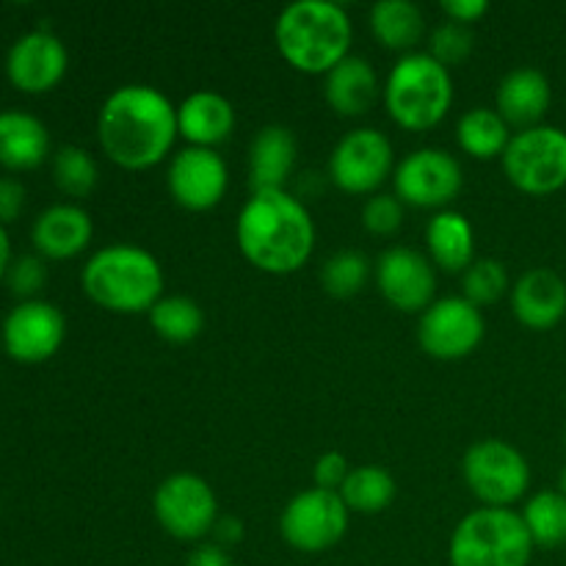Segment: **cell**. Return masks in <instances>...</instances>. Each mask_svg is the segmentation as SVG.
<instances>
[{
	"instance_id": "74e56055",
	"label": "cell",
	"mask_w": 566,
	"mask_h": 566,
	"mask_svg": "<svg viewBox=\"0 0 566 566\" xmlns=\"http://www.w3.org/2000/svg\"><path fill=\"white\" fill-rule=\"evenodd\" d=\"M25 186L17 177H0V224H11L25 210Z\"/></svg>"
},
{
	"instance_id": "44dd1931",
	"label": "cell",
	"mask_w": 566,
	"mask_h": 566,
	"mask_svg": "<svg viewBox=\"0 0 566 566\" xmlns=\"http://www.w3.org/2000/svg\"><path fill=\"white\" fill-rule=\"evenodd\" d=\"M553 103V86L536 66H517L497 83L495 111L512 130H528L542 125Z\"/></svg>"
},
{
	"instance_id": "f1b7e54d",
	"label": "cell",
	"mask_w": 566,
	"mask_h": 566,
	"mask_svg": "<svg viewBox=\"0 0 566 566\" xmlns=\"http://www.w3.org/2000/svg\"><path fill=\"white\" fill-rule=\"evenodd\" d=\"M149 326L160 340L171 343V346H186L193 343L205 329V313L199 302L191 296H164L153 310L147 313Z\"/></svg>"
},
{
	"instance_id": "ac0fdd59",
	"label": "cell",
	"mask_w": 566,
	"mask_h": 566,
	"mask_svg": "<svg viewBox=\"0 0 566 566\" xmlns=\"http://www.w3.org/2000/svg\"><path fill=\"white\" fill-rule=\"evenodd\" d=\"M512 313L525 329L551 332L566 318V282L553 269H531L509 293Z\"/></svg>"
},
{
	"instance_id": "30bf717a",
	"label": "cell",
	"mask_w": 566,
	"mask_h": 566,
	"mask_svg": "<svg viewBox=\"0 0 566 566\" xmlns=\"http://www.w3.org/2000/svg\"><path fill=\"white\" fill-rule=\"evenodd\" d=\"M153 514L177 542H202L219 523V497L197 473H171L153 495Z\"/></svg>"
},
{
	"instance_id": "603a6c76",
	"label": "cell",
	"mask_w": 566,
	"mask_h": 566,
	"mask_svg": "<svg viewBox=\"0 0 566 566\" xmlns=\"http://www.w3.org/2000/svg\"><path fill=\"white\" fill-rule=\"evenodd\" d=\"M298 158V144L291 127L265 125L249 147V182L252 191H280L287 188Z\"/></svg>"
},
{
	"instance_id": "8fae6325",
	"label": "cell",
	"mask_w": 566,
	"mask_h": 566,
	"mask_svg": "<svg viewBox=\"0 0 566 566\" xmlns=\"http://www.w3.org/2000/svg\"><path fill=\"white\" fill-rule=\"evenodd\" d=\"M396 197L418 210H448L464 188V169L448 149L420 147L403 155L392 171Z\"/></svg>"
},
{
	"instance_id": "60d3db41",
	"label": "cell",
	"mask_w": 566,
	"mask_h": 566,
	"mask_svg": "<svg viewBox=\"0 0 566 566\" xmlns=\"http://www.w3.org/2000/svg\"><path fill=\"white\" fill-rule=\"evenodd\" d=\"M243 534H247V528H243V523L238 517H230V514H221L219 523L213 525V542L219 547H224V551H230V547H235L238 542H243Z\"/></svg>"
},
{
	"instance_id": "7402d4cb",
	"label": "cell",
	"mask_w": 566,
	"mask_h": 566,
	"mask_svg": "<svg viewBox=\"0 0 566 566\" xmlns=\"http://www.w3.org/2000/svg\"><path fill=\"white\" fill-rule=\"evenodd\" d=\"M177 130L188 147L216 149L235 130V108L210 88H197L177 105Z\"/></svg>"
},
{
	"instance_id": "277c9868",
	"label": "cell",
	"mask_w": 566,
	"mask_h": 566,
	"mask_svg": "<svg viewBox=\"0 0 566 566\" xmlns=\"http://www.w3.org/2000/svg\"><path fill=\"white\" fill-rule=\"evenodd\" d=\"M81 287L97 307L116 315L149 313L164 298V265L136 243H108L81 269Z\"/></svg>"
},
{
	"instance_id": "d590c367",
	"label": "cell",
	"mask_w": 566,
	"mask_h": 566,
	"mask_svg": "<svg viewBox=\"0 0 566 566\" xmlns=\"http://www.w3.org/2000/svg\"><path fill=\"white\" fill-rule=\"evenodd\" d=\"M6 285H9V291L20 302L39 298L42 287L48 285V263H44V258H39V254H22V258L11 260Z\"/></svg>"
},
{
	"instance_id": "e0dca14e",
	"label": "cell",
	"mask_w": 566,
	"mask_h": 566,
	"mask_svg": "<svg viewBox=\"0 0 566 566\" xmlns=\"http://www.w3.org/2000/svg\"><path fill=\"white\" fill-rule=\"evenodd\" d=\"M70 53L64 39L48 28L22 33L6 53V77L22 94H48L64 81Z\"/></svg>"
},
{
	"instance_id": "9c48e42d",
	"label": "cell",
	"mask_w": 566,
	"mask_h": 566,
	"mask_svg": "<svg viewBox=\"0 0 566 566\" xmlns=\"http://www.w3.org/2000/svg\"><path fill=\"white\" fill-rule=\"evenodd\" d=\"M396 171V149L387 133L376 127H354L329 155L332 186L354 197H374Z\"/></svg>"
},
{
	"instance_id": "ee69618b",
	"label": "cell",
	"mask_w": 566,
	"mask_h": 566,
	"mask_svg": "<svg viewBox=\"0 0 566 566\" xmlns=\"http://www.w3.org/2000/svg\"><path fill=\"white\" fill-rule=\"evenodd\" d=\"M564 442H566V431H564Z\"/></svg>"
},
{
	"instance_id": "f35d334b",
	"label": "cell",
	"mask_w": 566,
	"mask_h": 566,
	"mask_svg": "<svg viewBox=\"0 0 566 566\" xmlns=\"http://www.w3.org/2000/svg\"><path fill=\"white\" fill-rule=\"evenodd\" d=\"M440 9L448 17V22H459V25L470 28L490 11V3L486 0H442Z\"/></svg>"
},
{
	"instance_id": "d4e9b609",
	"label": "cell",
	"mask_w": 566,
	"mask_h": 566,
	"mask_svg": "<svg viewBox=\"0 0 566 566\" xmlns=\"http://www.w3.org/2000/svg\"><path fill=\"white\" fill-rule=\"evenodd\" d=\"M426 249L434 269L464 274L475 260V230L459 210H440L426 224Z\"/></svg>"
},
{
	"instance_id": "ab89813d",
	"label": "cell",
	"mask_w": 566,
	"mask_h": 566,
	"mask_svg": "<svg viewBox=\"0 0 566 566\" xmlns=\"http://www.w3.org/2000/svg\"><path fill=\"white\" fill-rule=\"evenodd\" d=\"M186 566H232V558L216 542H199L191 556L186 558Z\"/></svg>"
},
{
	"instance_id": "d6986e66",
	"label": "cell",
	"mask_w": 566,
	"mask_h": 566,
	"mask_svg": "<svg viewBox=\"0 0 566 566\" xmlns=\"http://www.w3.org/2000/svg\"><path fill=\"white\" fill-rule=\"evenodd\" d=\"M94 238V221L81 205L59 202L44 208L33 219L31 243L39 258L72 260L88 249Z\"/></svg>"
},
{
	"instance_id": "d6a6232c",
	"label": "cell",
	"mask_w": 566,
	"mask_h": 566,
	"mask_svg": "<svg viewBox=\"0 0 566 566\" xmlns=\"http://www.w3.org/2000/svg\"><path fill=\"white\" fill-rule=\"evenodd\" d=\"M506 293H512V280L501 260L475 258L473 265L462 274V296L479 310L492 307Z\"/></svg>"
},
{
	"instance_id": "7bdbcfd3",
	"label": "cell",
	"mask_w": 566,
	"mask_h": 566,
	"mask_svg": "<svg viewBox=\"0 0 566 566\" xmlns=\"http://www.w3.org/2000/svg\"><path fill=\"white\" fill-rule=\"evenodd\" d=\"M556 490L562 492V495H566V468L562 470V473H558V484H556Z\"/></svg>"
},
{
	"instance_id": "836d02e7",
	"label": "cell",
	"mask_w": 566,
	"mask_h": 566,
	"mask_svg": "<svg viewBox=\"0 0 566 566\" xmlns=\"http://www.w3.org/2000/svg\"><path fill=\"white\" fill-rule=\"evenodd\" d=\"M429 53L442 66L451 70V66L468 61V55L473 53V33H470L468 25H459V22H442L431 31Z\"/></svg>"
},
{
	"instance_id": "e575fe53",
	"label": "cell",
	"mask_w": 566,
	"mask_h": 566,
	"mask_svg": "<svg viewBox=\"0 0 566 566\" xmlns=\"http://www.w3.org/2000/svg\"><path fill=\"white\" fill-rule=\"evenodd\" d=\"M403 208L407 205L396 193H374L363 205V227L365 232L376 238H390L401 230Z\"/></svg>"
},
{
	"instance_id": "4316f807",
	"label": "cell",
	"mask_w": 566,
	"mask_h": 566,
	"mask_svg": "<svg viewBox=\"0 0 566 566\" xmlns=\"http://www.w3.org/2000/svg\"><path fill=\"white\" fill-rule=\"evenodd\" d=\"M512 136L514 133L506 119L495 108H484V105L464 111L457 122V144L464 155L475 160L503 158Z\"/></svg>"
},
{
	"instance_id": "5bb4252c",
	"label": "cell",
	"mask_w": 566,
	"mask_h": 566,
	"mask_svg": "<svg viewBox=\"0 0 566 566\" xmlns=\"http://www.w3.org/2000/svg\"><path fill=\"white\" fill-rule=\"evenodd\" d=\"M66 337V318L53 302H17L0 326V346L14 363L42 365L59 354Z\"/></svg>"
},
{
	"instance_id": "52a82bcc",
	"label": "cell",
	"mask_w": 566,
	"mask_h": 566,
	"mask_svg": "<svg viewBox=\"0 0 566 566\" xmlns=\"http://www.w3.org/2000/svg\"><path fill=\"white\" fill-rule=\"evenodd\" d=\"M503 175L528 197H551L566 188V130L536 125L517 130L501 158Z\"/></svg>"
},
{
	"instance_id": "b9f144b4",
	"label": "cell",
	"mask_w": 566,
	"mask_h": 566,
	"mask_svg": "<svg viewBox=\"0 0 566 566\" xmlns=\"http://www.w3.org/2000/svg\"><path fill=\"white\" fill-rule=\"evenodd\" d=\"M11 238L9 230L0 224V282H6V274H9V265H11Z\"/></svg>"
},
{
	"instance_id": "7c38bea8",
	"label": "cell",
	"mask_w": 566,
	"mask_h": 566,
	"mask_svg": "<svg viewBox=\"0 0 566 566\" xmlns=\"http://www.w3.org/2000/svg\"><path fill=\"white\" fill-rule=\"evenodd\" d=\"M348 520H352V512L337 492L313 486V490L298 492L282 509L280 534L287 547L315 556V553L332 551L346 536Z\"/></svg>"
},
{
	"instance_id": "6da1fadb",
	"label": "cell",
	"mask_w": 566,
	"mask_h": 566,
	"mask_svg": "<svg viewBox=\"0 0 566 566\" xmlns=\"http://www.w3.org/2000/svg\"><path fill=\"white\" fill-rule=\"evenodd\" d=\"M177 105L149 83H125L103 99L97 142L105 158L125 171H147L175 155Z\"/></svg>"
},
{
	"instance_id": "1f68e13d",
	"label": "cell",
	"mask_w": 566,
	"mask_h": 566,
	"mask_svg": "<svg viewBox=\"0 0 566 566\" xmlns=\"http://www.w3.org/2000/svg\"><path fill=\"white\" fill-rule=\"evenodd\" d=\"M370 274H374V269H370V260L363 252L343 249V252H335L321 265V287L335 298H352L363 293Z\"/></svg>"
},
{
	"instance_id": "ba28073f",
	"label": "cell",
	"mask_w": 566,
	"mask_h": 566,
	"mask_svg": "<svg viewBox=\"0 0 566 566\" xmlns=\"http://www.w3.org/2000/svg\"><path fill=\"white\" fill-rule=\"evenodd\" d=\"M462 479L481 506L512 509L528 495L531 464L512 442L486 437L464 451Z\"/></svg>"
},
{
	"instance_id": "3957f363",
	"label": "cell",
	"mask_w": 566,
	"mask_h": 566,
	"mask_svg": "<svg viewBox=\"0 0 566 566\" xmlns=\"http://www.w3.org/2000/svg\"><path fill=\"white\" fill-rule=\"evenodd\" d=\"M352 17L332 0H296L276 14V50L285 64L302 75L324 77L352 55Z\"/></svg>"
},
{
	"instance_id": "f546056e",
	"label": "cell",
	"mask_w": 566,
	"mask_h": 566,
	"mask_svg": "<svg viewBox=\"0 0 566 566\" xmlns=\"http://www.w3.org/2000/svg\"><path fill=\"white\" fill-rule=\"evenodd\" d=\"M523 523L542 551L566 545V495L558 490H539L525 501Z\"/></svg>"
},
{
	"instance_id": "484cf974",
	"label": "cell",
	"mask_w": 566,
	"mask_h": 566,
	"mask_svg": "<svg viewBox=\"0 0 566 566\" xmlns=\"http://www.w3.org/2000/svg\"><path fill=\"white\" fill-rule=\"evenodd\" d=\"M368 25L376 42L392 53H415L426 33V17L412 0H379L368 11Z\"/></svg>"
},
{
	"instance_id": "ffe728a7",
	"label": "cell",
	"mask_w": 566,
	"mask_h": 566,
	"mask_svg": "<svg viewBox=\"0 0 566 566\" xmlns=\"http://www.w3.org/2000/svg\"><path fill=\"white\" fill-rule=\"evenodd\" d=\"M385 83L365 55H348L324 75V99L343 119H357L370 114L381 103Z\"/></svg>"
},
{
	"instance_id": "cb8c5ba5",
	"label": "cell",
	"mask_w": 566,
	"mask_h": 566,
	"mask_svg": "<svg viewBox=\"0 0 566 566\" xmlns=\"http://www.w3.org/2000/svg\"><path fill=\"white\" fill-rule=\"evenodd\" d=\"M50 158V130L36 114L0 111V166L9 171L39 169Z\"/></svg>"
},
{
	"instance_id": "8d00e7d4",
	"label": "cell",
	"mask_w": 566,
	"mask_h": 566,
	"mask_svg": "<svg viewBox=\"0 0 566 566\" xmlns=\"http://www.w3.org/2000/svg\"><path fill=\"white\" fill-rule=\"evenodd\" d=\"M352 470L354 468L348 464V459L343 457L340 451H326V453H321L318 459H315L313 481H315V486H318V490L340 492Z\"/></svg>"
},
{
	"instance_id": "4fadbf2b",
	"label": "cell",
	"mask_w": 566,
	"mask_h": 566,
	"mask_svg": "<svg viewBox=\"0 0 566 566\" xmlns=\"http://www.w3.org/2000/svg\"><path fill=\"white\" fill-rule=\"evenodd\" d=\"M486 321L475 304L464 296L437 298L418 324V343L429 357L457 363L470 357L484 343Z\"/></svg>"
},
{
	"instance_id": "2e32d148",
	"label": "cell",
	"mask_w": 566,
	"mask_h": 566,
	"mask_svg": "<svg viewBox=\"0 0 566 566\" xmlns=\"http://www.w3.org/2000/svg\"><path fill=\"white\" fill-rule=\"evenodd\" d=\"M374 280L381 298L398 313L423 315L437 302V269L429 254L418 249L390 247L374 265Z\"/></svg>"
},
{
	"instance_id": "8992f818",
	"label": "cell",
	"mask_w": 566,
	"mask_h": 566,
	"mask_svg": "<svg viewBox=\"0 0 566 566\" xmlns=\"http://www.w3.org/2000/svg\"><path fill=\"white\" fill-rule=\"evenodd\" d=\"M534 539L514 509H475L464 514L448 542L451 566H528Z\"/></svg>"
},
{
	"instance_id": "83f0119b",
	"label": "cell",
	"mask_w": 566,
	"mask_h": 566,
	"mask_svg": "<svg viewBox=\"0 0 566 566\" xmlns=\"http://www.w3.org/2000/svg\"><path fill=\"white\" fill-rule=\"evenodd\" d=\"M352 514H381L396 501L398 484L390 470L379 464H359L348 473L346 484L337 492Z\"/></svg>"
},
{
	"instance_id": "9a60e30c",
	"label": "cell",
	"mask_w": 566,
	"mask_h": 566,
	"mask_svg": "<svg viewBox=\"0 0 566 566\" xmlns=\"http://www.w3.org/2000/svg\"><path fill=\"white\" fill-rule=\"evenodd\" d=\"M166 188L182 210L208 213L227 197L230 166L221 158L219 149L182 147L169 158Z\"/></svg>"
},
{
	"instance_id": "5b68a950",
	"label": "cell",
	"mask_w": 566,
	"mask_h": 566,
	"mask_svg": "<svg viewBox=\"0 0 566 566\" xmlns=\"http://www.w3.org/2000/svg\"><path fill=\"white\" fill-rule=\"evenodd\" d=\"M381 105L401 130H434L453 105V77L429 50L401 55L385 77Z\"/></svg>"
},
{
	"instance_id": "4dcf8cb0",
	"label": "cell",
	"mask_w": 566,
	"mask_h": 566,
	"mask_svg": "<svg viewBox=\"0 0 566 566\" xmlns=\"http://www.w3.org/2000/svg\"><path fill=\"white\" fill-rule=\"evenodd\" d=\"M53 166V182L64 197L70 199H86L99 182V166L88 149L77 147V144H64L50 158Z\"/></svg>"
},
{
	"instance_id": "7a4b0ae2",
	"label": "cell",
	"mask_w": 566,
	"mask_h": 566,
	"mask_svg": "<svg viewBox=\"0 0 566 566\" xmlns=\"http://www.w3.org/2000/svg\"><path fill=\"white\" fill-rule=\"evenodd\" d=\"M235 241L243 258L263 274H296L315 252L313 213L287 188L252 191L238 213Z\"/></svg>"
}]
</instances>
